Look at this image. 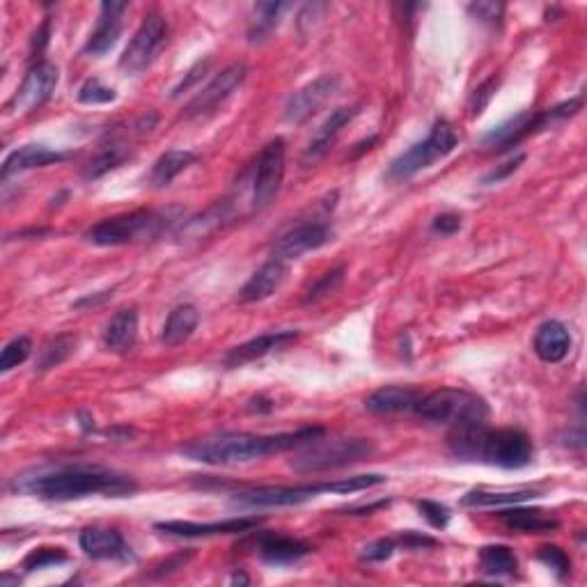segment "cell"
<instances>
[{
	"mask_svg": "<svg viewBox=\"0 0 587 587\" xmlns=\"http://www.w3.org/2000/svg\"><path fill=\"white\" fill-rule=\"evenodd\" d=\"M12 491L28 493L39 500H78L88 496H129L138 489V484L129 475H122L111 468L101 466H56L39 468L33 473L14 477Z\"/></svg>",
	"mask_w": 587,
	"mask_h": 587,
	"instance_id": "1",
	"label": "cell"
},
{
	"mask_svg": "<svg viewBox=\"0 0 587 587\" xmlns=\"http://www.w3.org/2000/svg\"><path fill=\"white\" fill-rule=\"evenodd\" d=\"M324 436V427H303L287 434H250V432H225L207 438H198L184 445L182 455L209 466H237L248 461L264 459L278 452L305 448Z\"/></svg>",
	"mask_w": 587,
	"mask_h": 587,
	"instance_id": "2",
	"label": "cell"
},
{
	"mask_svg": "<svg viewBox=\"0 0 587 587\" xmlns=\"http://www.w3.org/2000/svg\"><path fill=\"white\" fill-rule=\"evenodd\" d=\"M450 450L464 461H484L498 468H526L535 457V448L526 432L512 427L489 429L487 422L452 427Z\"/></svg>",
	"mask_w": 587,
	"mask_h": 587,
	"instance_id": "3",
	"label": "cell"
},
{
	"mask_svg": "<svg viewBox=\"0 0 587 587\" xmlns=\"http://www.w3.org/2000/svg\"><path fill=\"white\" fill-rule=\"evenodd\" d=\"M388 482L386 475L370 473V475H354L342 477L333 482H315V484H299V487H257L250 491H241L230 503L234 507H292L308 503L322 496V493H356L365 491L379 484Z\"/></svg>",
	"mask_w": 587,
	"mask_h": 587,
	"instance_id": "4",
	"label": "cell"
},
{
	"mask_svg": "<svg viewBox=\"0 0 587 587\" xmlns=\"http://www.w3.org/2000/svg\"><path fill=\"white\" fill-rule=\"evenodd\" d=\"M416 413L422 420L436 422V425L464 427L487 422L489 404L482 397L468 393V390L441 388L429 395H422Z\"/></svg>",
	"mask_w": 587,
	"mask_h": 587,
	"instance_id": "5",
	"label": "cell"
},
{
	"mask_svg": "<svg viewBox=\"0 0 587 587\" xmlns=\"http://www.w3.org/2000/svg\"><path fill=\"white\" fill-rule=\"evenodd\" d=\"M175 211V209H170ZM170 211H152V209H140L131 211V214L113 216L106 221L97 223L95 228L85 232V239L95 246H127L136 244V241L154 239L159 237L163 228L170 223Z\"/></svg>",
	"mask_w": 587,
	"mask_h": 587,
	"instance_id": "6",
	"label": "cell"
},
{
	"mask_svg": "<svg viewBox=\"0 0 587 587\" xmlns=\"http://www.w3.org/2000/svg\"><path fill=\"white\" fill-rule=\"evenodd\" d=\"M457 143L459 138L455 129H452V124H448L445 120H438L425 140L411 145L409 150L399 154L397 159L390 163L386 177L390 179V182H406V179L418 175L420 170L432 166L434 161L448 156L452 150H455Z\"/></svg>",
	"mask_w": 587,
	"mask_h": 587,
	"instance_id": "7",
	"label": "cell"
},
{
	"mask_svg": "<svg viewBox=\"0 0 587 587\" xmlns=\"http://www.w3.org/2000/svg\"><path fill=\"white\" fill-rule=\"evenodd\" d=\"M374 452L372 441L365 438H335V441H319L305 445V450L292 459L296 473H322L331 468H342L356 461L367 459Z\"/></svg>",
	"mask_w": 587,
	"mask_h": 587,
	"instance_id": "8",
	"label": "cell"
},
{
	"mask_svg": "<svg viewBox=\"0 0 587 587\" xmlns=\"http://www.w3.org/2000/svg\"><path fill=\"white\" fill-rule=\"evenodd\" d=\"M285 177V140L273 138L257 156L250 179V207L253 211L266 209L276 198Z\"/></svg>",
	"mask_w": 587,
	"mask_h": 587,
	"instance_id": "9",
	"label": "cell"
},
{
	"mask_svg": "<svg viewBox=\"0 0 587 587\" xmlns=\"http://www.w3.org/2000/svg\"><path fill=\"white\" fill-rule=\"evenodd\" d=\"M166 42H168V21L156 12L147 14L143 23H140V28L133 33L129 46L122 53L120 69L129 76L145 72V69L154 62L156 53L163 49V44Z\"/></svg>",
	"mask_w": 587,
	"mask_h": 587,
	"instance_id": "10",
	"label": "cell"
},
{
	"mask_svg": "<svg viewBox=\"0 0 587 587\" xmlns=\"http://www.w3.org/2000/svg\"><path fill=\"white\" fill-rule=\"evenodd\" d=\"M58 78L60 74L56 65H51V62H37L23 76L19 90L14 92L10 104H7V111H10V115H28L39 111L51 99L53 90L58 85Z\"/></svg>",
	"mask_w": 587,
	"mask_h": 587,
	"instance_id": "11",
	"label": "cell"
},
{
	"mask_svg": "<svg viewBox=\"0 0 587 587\" xmlns=\"http://www.w3.org/2000/svg\"><path fill=\"white\" fill-rule=\"evenodd\" d=\"M248 69L241 62L228 65L223 72H218L211 81L202 88L198 95L191 99V104L184 108L186 120H195V117H205L214 113L218 106H223L225 101L232 97V92L241 88V83L246 81Z\"/></svg>",
	"mask_w": 587,
	"mask_h": 587,
	"instance_id": "12",
	"label": "cell"
},
{
	"mask_svg": "<svg viewBox=\"0 0 587 587\" xmlns=\"http://www.w3.org/2000/svg\"><path fill=\"white\" fill-rule=\"evenodd\" d=\"M333 239V232L326 223H301L296 228L287 230L283 237H278L276 246H273V257L283 262L299 260L301 255L310 253V250H317L326 246L328 241Z\"/></svg>",
	"mask_w": 587,
	"mask_h": 587,
	"instance_id": "13",
	"label": "cell"
},
{
	"mask_svg": "<svg viewBox=\"0 0 587 587\" xmlns=\"http://www.w3.org/2000/svg\"><path fill=\"white\" fill-rule=\"evenodd\" d=\"M358 113H360V106H342V108H338V111H333L331 115H328L322 127L312 133L308 147L303 150L301 166H305V168L317 166V163L333 150L335 143H338L340 133L344 131V127L354 122Z\"/></svg>",
	"mask_w": 587,
	"mask_h": 587,
	"instance_id": "14",
	"label": "cell"
},
{
	"mask_svg": "<svg viewBox=\"0 0 587 587\" xmlns=\"http://www.w3.org/2000/svg\"><path fill=\"white\" fill-rule=\"evenodd\" d=\"M335 90H338V78L335 76H319L312 83L303 85L301 90H296L287 99L285 120L292 124H303L305 120H310L335 95Z\"/></svg>",
	"mask_w": 587,
	"mask_h": 587,
	"instance_id": "15",
	"label": "cell"
},
{
	"mask_svg": "<svg viewBox=\"0 0 587 587\" xmlns=\"http://www.w3.org/2000/svg\"><path fill=\"white\" fill-rule=\"evenodd\" d=\"M262 519L255 516H241V519L228 521H214V523H193V521H166L156 523V530L170 537H184V539H198V537H218V535H239V532H248L257 528Z\"/></svg>",
	"mask_w": 587,
	"mask_h": 587,
	"instance_id": "16",
	"label": "cell"
},
{
	"mask_svg": "<svg viewBox=\"0 0 587 587\" xmlns=\"http://www.w3.org/2000/svg\"><path fill=\"white\" fill-rule=\"evenodd\" d=\"M129 10V3H104L101 5V17L97 28L92 30V35L85 44L83 53L92 58L106 56L108 51L117 44V39L122 35V14Z\"/></svg>",
	"mask_w": 587,
	"mask_h": 587,
	"instance_id": "17",
	"label": "cell"
},
{
	"mask_svg": "<svg viewBox=\"0 0 587 587\" xmlns=\"http://www.w3.org/2000/svg\"><path fill=\"white\" fill-rule=\"evenodd\" d=\"M296 338H299V331H273L257 335V338L230 349L228 356H225V365H228L230 370H237V367L255 363V360H262L264 356L273 354V351L287 347V344L294 342Z\"/></svg>",
	"mask_w": 587,
	"mask_h": 587,
	"instance_id": "18",
	"label": "cell"
},
{
	"mask_svg": "<svg viewBox=\"0 0 587 587\" xmlns=\"http://www.w3.org/2000/svg\"><path fill=\"white\" fill-rule=\"evenodd\" d=\"M83 553L92 560H127L131 558V549L124 542V537L115 528L90 526L83 528L78 535Z\"/></svg>",
	"mask_w": 587,
	"mask_h": 587,
	"instance_id": "19",
	"label": "cell"
},
{
	"mask_svg": "<svg viewBox=\"0 0 587 587\" xmlns=\"http://www.w3.org/2000/svg\"><path fill=\"white\" fill-rule=\"evenodd\" d=\"M285 278H287V262L271 257V260L262 264L260 269L248 278V283L241 287L239 299L244 303L266 301L269 296L278 292L280 285L285 283Z\"/></svg>",
	"mask_w": 587,
	"mask_h": 587,
	"instance_id": "20",
	"label": "cell"
},
{
	"mask_svg": "<svg viewBox=\"0 0 587 587\" xmlns=\"http://www.w3.org/2000/svg\"><path fill=\"white\" fill-rule=\"evenodd\" d=\"M69 152H58L49 150L46 145H23L17 152H12L3 163V182H7L12 175H19V172L33 170V168H44L51 166V163H60L69 159Z\"/></svg>",
	"mask_w": 587,
	"mask_h": 587,
	"instance_id": "21",
	"label": "cell"
},
{
	"mask_svg": "<svg viewBox=\"0 0 587 587\" xmlns=\"http://www.w3.org/2000/svg\"><path fill=\"white\" fill-rule=\"evenodd\" d=\"M131 154H133V147L129 143L127 133H124V136H117V133H113V136L99 147V152L92 156L88 166H85L83 177L85 179L104 177L106 172H111L115 168H120L122 163H127L131 159Z\"/></svg>",
	"mask_w": 587,
	"mask_h": 587,
	"instance_id": "22",
	"label": "cell"
},
{
	"mask_svg": "<svg viewBox=\"0 0 587 587\" xmlns=\"http://www.w3.org/2000/svg\"><path fill=\"white\" fill-rule=\"evenodd\" d=\"M257 555L269 565H292L310 553V546L299 539L285 535H260L257 537Z\"/></svg>",
	"mask_w": 587,
	"mask_h": 587,
	"instance_id": "23",
	"label": "cell"
},
{
	"mask_svg": "<svg viewBox=\"0 0 587 587\" xmlns=\"http://www.w3.org/2000/svg\"><path fill=\"white\" fill-rule=\"evenodd\" d=\"M420 397L422 395L413 388L386 386L365 399V409L370 413H377V416H386V413L416 411Z\"/></svg>",
	"mask_w": 587,
	"mask_h": 587,
	"instance_id": "24",
	"label": "cell"
},
{
	"mask_svg": "<svg viewBox=\"0 0 587 587\" xmlns=\"http://www.w3.org/2000/svg\"><path fill=\"white\" fill-rule=\"evenodd\" d=\"M571 349V335L565 324L544 322L535 333V354L544 363H560L565 360Z\"/></svg>",
	"mask_w": 587,
	"mask_h": 587,
	"instance_id": "25",
	"label": "cell"
},
{
	"mask_svg": "<svg viewBox=\"0 0 587 587\" xmlns=\"http://www.w3.org/2000/svg\"><path fill=\"white\" fill-rule=\"evenodd\" d=\"M138 338V310L136 308H124L117 312L111 319V324L104 331V347L115 354H124L129 351Z\"/></svg>",
	"mask_w": 587,
	"mask_h": 587,
	"instance_id": "26",
	"label": "cell"
},
{
	"mask_svg": "<svg viewBox=\"0 0 587 587\" xmlns=\"http://www.w3.org/2000/svg\"><path fill=\"white\" fill-rule=\"evenodd\" d=\"M195 161H198V154L191 150H170L161 154L152 166L150 184L154 189H166L184 170H189Z\"/></svg>",
	"mask_w": 587,
	"mask_h": 587,
	"instance_id": "27",
	"label": "cell"
},
{
	"mask_svg": "<svg viewBox=\"0 0 587 587\" xmlns=\"http://www.w3.org/2000/svg\"><path fill=\"white\" fill-rule=\"evenodd\" d=\"M198 324H200V312L195 305H189V303L177 305V308L168 315L166 324H163L161 342L166 344V347H177V344H182L191 338Z\"/></svg>",
	"mask_w": 587,
	"mask_h": 587,
	"instance_id": "28",
	"label": "cell"
},
{
	"mask_svg": "<svg viewBox=\"0 0 587 587\" xmlns=\"http://www.w3.org/2000/svg\"><path fill=\"white\" fill-rule=\"evenodd\" d=\"M500 521L514 532H523V535H546L560 528L558 519H551L542 510H505L500 512Z\"/></svg>",
	"mask_w": 587,
	"mask_h": 587,
	"instance_id": "29",
	"label": "cell"
},
{
	"mask_svg": "<svg viewBox=\"0 0 587 587\" xmlns=\"http://www.w3.org/2000/svg\"><path fill=\"white\" fill-rule=\"evenodd\" d=\"M542 496L537 489H516V491H484L477 489L466 493L461 498V505L464 507H503V505H519L526 503V500H535Z\"/></svg>",
	"mask_w": 587,
	"mask_h": 587,
	"instance_id": "30",
	"label": "cell"
},
{
	"mask_svg": "<svg viewBox=\"0 0 587 587\" xmlns=\"http://www.w3.org/2000/svg\"><path fill=\"white\" fill-rule=\"evenodd\" d=\"M480 569L484 576L491 578L514 576L516 569H519V560H516L510 546H484L480 551Z\"/></svg>",
	"mask_w": 587,
	"mask_h": 587,
	"instance_id": "31",
	"label": "cell"
},
{
	"mask_svg": "<svg viewBox=\"0 0 587 587\" xmlns=\"http://www.w3.org/2000/svg\"><path fill=\"white\" fill-rule=\"evenodd\" d=\"M287 7V3H257L255 17L248 28V42L260 44L264 39H269L273 30L278 28L280 17H283Z\"/></svg>",
	"mask_w": 587,
	"mask_h": 587,
	"instance_id": "32",
	"label": "cell"
},
{
	"mask_svg": "<svg viewBox=\"0 0 587 587\" xmlns=\"http://www.w3.org/2000/svg\"><path fill=\"white\" fill-rule=\"evenodd\" d=\"M230 211H232V207H230L228 200L218 202V205L207 209L205 214H200L198 218H193V221L186 223L182 237H184V234H186V237H191V239L207 237L209 232L218 230L225 221H230V216H232Z\"/></svg>",
	"mask_w": 587,
	"mask_h": 587,
	"instance_id": "33",
	"label": "cell"
},
{
	"mask_svg": "<svg viewBox=\"0 0 587 587\" xmlns=\"http://www.w3.org/2000/svg\"><path fill=\"white\" fill-rule=\"evenodd\" d=\"M76 342V335H58V338L46 342L37 360V370L46 372L65 363V360L76 351Z\"/></svg>",
	"mask_w": 587,
	"mask_h": 587,
	"instance_id": "34",
	"label": "cell"
},
{
	"mask_svg": "<svg viewBox=\"0 0 587 587\" xmlns=\"http://www.w3.org/2000/svg\"><path fill=\"white\" fill-rule=\"evenodd\" d=\"M344 273H347L344 266H335V269L326 271L319 278L312 280L303 292V303H319L328 299V296H333L344 283Z\"/></svg>",
	"mask_w": 587,
	"mask_h": 587,
	"instance_id": "35",
	"label": "cell"
},
{
	"mask_svg": "<svg viewBox=\"0 0 587 587\" xmlns=\"http://www.w3.org/2000/svg\"><path fill=\"white\" fill-rule=\"evenodd\" d=\"M30 354H33V340L26 338V335L7 342L3 354H0V372H10L21 363H26Z\"/></svg>",
	"mask_w": 587,
	"mask_h": 587,
	"instance_id": "36",
	"label": "cell"
},
{
	"mask_svg": "<svg viewBox=\"0 0 587 587\" xmlns=\"http://www.w3.org/2000/svg\"><path fill=\"white\" fill-rule=\"evenodd\" d=\"M117 95L113 88H106L104 83L99 81V78H90V81H85L81 85V90H78V101L81 104H88V106H97V104H111L115 101Z\"/></svg>",
	"mask_w": 587,
	"mask_h": 587,
	"instance_id": "37",
	"label": "cell"
},
{
	"mask_svg": "<svg viewBox=\"0 0 587 587\" xmlns=\"http://www.w3.org/2000/svg\"><path fill=\"white\" fill-rule=\"evenodd\" d=\"M537 558H539V562H544L546 567H551L558 578L569 576L571 560H569V555L560 549V546H551V544L542 546V549L537 551Z\"/></svg>",
	"mask_w": 587,
	"mask_h": 587,
	"instance_id": "38",
	"label": "cell"
},
{
	"mask_svg": "<svg viewBox=\"0 0 587 587\" xmlns=\"http://www.w3.org/2000/svg\"><path fill=\"white\" fill-rule=\"evenodd\" d=\"M65 560H67L65 549H51V546H44V549H35L26 560H23V569L37 571L51 565H60V562Z\"/></svg>",
	"mask_w": 587,
	"mask_h": 587,
	"instance_id": "39",
	"label": "cell"
},
{
	"mask_svg": "<svg viewBox=\"0 0 587 587\" xmlns=\"http://www.w3.org/2000/svg\"><path fill=\"white\" fill-rule=\"evenodd\" d=\"M418 510L429 521V526L436 530H443L450 523V510L445 505L436 503V500H420Z\"/></svg>",
	"mask_w": 587,
	"mask_h": 587,
	"instance_id": "40",
	"label": "cell"
},
{
	"mask_svg": "<svg viewBox=\"0 0 587 587\" xmlns=\"http://www.w3.org/2000/svg\"><path fill=\"white\" fill-rule=\"evenodd\" d=\"M498 90V78H489V81H484L480 88L473 92V99H471V113L473 115H482L484 108L489 106V101L493 99Z\"/></svg>",
	"mask_w": 587,
	"mask_h": 587,
	"instance_id": "41",
	"label": "cell"
},
{
	"mask_svg": "<svg viewBox=\"0 0 587 587\" xmlns=\"http://www.w3.org/2000/svg\"><path fill=\"white\" fill-rule=\"evenodd\" d=\"M395 549H397V539H379V542L365 546L363 560H367V562H383V560H388L390 555L395 553Z\"/></svg>",
	"mask_w": 587,
	"mask_h": 587,
	"instance_id": "42",
	"label": "cell"
},
{
	"mask_svg": "<svg viewBox=\"0 0 587 587\" xmlns=\"http://www.w3.org/2000/svg\"><path fill=\"white\" fill-rule=\"evenodd\" d=\"M468 12L473 14L475 19H480L482 23H498L503 19L505 14V5L500 3H473L468 7Z\"/></svg>",
	"mask_w": 587,
	"mask_h": 587,
	"instance_id": "43",
	"label": "cell"
},
{
	"mask_svg": "<svg viewBox=\"0 0 587 587\" xmlns=\"http://www.w3.org/2000/svg\"><path fill=\"white\" fill-rule=\"evenodd\" d=\"M523 161H526V156H523V154H516L512 161H507V163H503V166H500V168H496V170H491V172H489V175H487V177H484V184H493V182H503V179H505V177H510V175H512V172H516V170H519V166H521V163H523Z\"/></svg>",
	"mask_w": 587,
	"mask_h": 587,
	"instance_id": "44",
	"label": "cell"
},
{
	"mask_svg": "<svg viewBox=\"0 0 587 587\" xmlns=\"http://www.w3.org/2000/svg\"><path fill=\"white\" fill-rule=\"evenodd\" d=\"M432 228L434 232H441V234H455L461 228V218L457 214H441L434 218Z\"/></svg>",
	"mask_w": 587,
	"mask_h": 587,
	"instance_id": "45",
	"label": "cell"
},
{
	"mask_svg": "<svg viewBox=\"0 0 587 587\" xmlns=\"http://www.w3.org/2000/svg\"><path fill=\"white\" fill-rule=\"evenodd\" d=\"M207 65H209V60H202V62H198V65H195V67H191V69H189V74H186V78H184V81H182V83H179L175 90H172V97H179V95H182V92H184V90H189V88H191V85H193L195 81H198V78H200L202 74H205V69H207Z\"/></svg>",
	"mask_w": 587,
	"mask_h": 587,
	"instance_id": "46",
	"label": "cell"
},
{
	"mask_svg": "<svg viewBox=\"0 0 587 587\" xmlns=\"http://www.w3.org/2000/svg\"><path fill=\"white\" fill-rule=\"evenodd\" d=\"M397 544L409 546V549H422V546H434L436 542L432 537H425V535H418V532H413V530H406L404 535L397 539Z\"/></svg>",
	"mask_w": 587,
	"mask_h": 587,
	"instance_id": "47",
	"label": "cell"
},
{
	"mask_svg": "<svg viewBox=\"0 0 587 587\" xmlns=\"http://www.w3.org/2000/svg\"><path fill=\"white\" fill-rule=\"evenodd\" d=\"M191 558V553H186V555H177V558H172V560H168V562H163V565L159 567V571H156L154 576H163V574H170V571H175V569H179L182 565H186V560Z\"/></svg>",
	"mask_w": 587,
	"mask_h": 587,
	"instance_id": "48",
	"label": "cell"
},
{
	"mask_svg": "<svg viewBox=\"0 0 587 587\" xmlns=\"http://www.w3.org/2000/svg\"><path fill=\"white\" fill-rule=\"evenodd\" d=\"M49 33H51L49 21H44V23H42V28L37 30V33H35V39H33V49H35V51H42V49H44L46 42H49Z\"/></svg>",
	"mask_w": 587,
	"mask_h": 587,
	"instance_id": "49",
	"label": "cell"
}]
</instances>
